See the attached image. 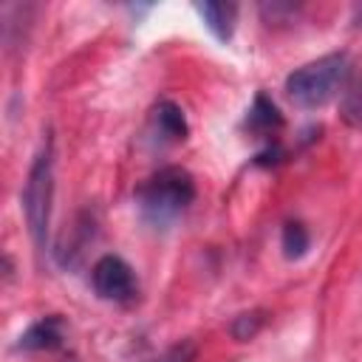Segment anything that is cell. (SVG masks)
I'll list each match as a JSON object with an SVG mask.
<instances>
[{
  "instance_id": "9",
  "label": "cell",
  "mask_w": 362,
  "mask_h": 362,
  "mask_svg": "<svg viewBox=\"0 0 362 362\" xmlns=\"http://www.w3.org/2000/svg\"><path fill=\"white\" fill-rule=\"evenodd\" d=\"M280 243H283V255H286L288 260H300V257L308 252V246H311V235H308V229H305L300 221H288V223L283 226Z\"/></svg>"
},
{
  "instance_id": "7",
  "label": "cell",
  "mask_w": 362,
  "mask_h": 362,
  "mask_svg": "<svg viewBox=\"0 0 362 362\" xmlns=\"http://www.w3.org/2000/svg\"><path fill=\"white\" fill-rule=\"evenodd\" d=\"M195 11L201 14L204 25L218 37V40H229L235 31V17H238V6L235 3H198Z\"/></svg>"
},
{
  "instance_id": "3",
  "label": "cell",
  "mask_w": 362,
  "mask_h": 362,
  "mask_svg": "<svg viewBox=\"0 0 362 362\" xmlns=\"http://www.w3.org/2000/svg\"><path fill=\"white\" fill-rule=\"evenodd\" d=\"M51 206H54V141L48 136L42 147L37 150L28 167L25 187H23V215H25V226L37 249H45Z\"/></svg>"
},
{
  "instance_id": "2",
  "label": "cell",
  "mask_w": 362,
  "mask_h": 362,
  "mask_svg": "<svg viewBox=\"0 0 362 362\" xmlns=\"http://www.w3.org/2000/svg\"><path fill=\"white\" fill-rule=\"evenodd\" d=\"M144 221L164 226L175 221L195 198V181L184 167H164L153 173L136 192Z\"/></svg>"
},
{
  "instance_id": "8",
  "label": "cell",
  "mask_w": 362,
  "mask_h": 362,
  "mask_svg": "<svg viewBox=\"0 0 362 362\" xmlns=\"http://www.w3.org/2000/svg\"><path fill=\"white\" fill-rule=\"evenodd\" d=\"M246 124L255 130V133H263V136H269L274 127H280L283 124V119H280V113H277V107L260 93L257 99H255V105H252V110H249V119H246Z\"/></svg>"
},
{
  "instance_id": "1",
  "label": "cell",
  "mask_w": 362,
  "mask_h": 362,
  "mask_svg": "<svg viewBox=\"0 0 362 362\" xmlns=\"http://www.w3.org/2000/svg\"><path fill=\"white\" fill-rule=\"evenodd\" d=\"M351 76V59L348 54H325L314 62H305L294 68L286 76V93L297 107L314 110L337 99Z\"/></svg>"
},
{
  "instance_id": "11",
  "label": "cell",
  "mask_w": 362,
  "mask_h": 362,
  "mask_svg": "<svg viewBox=\"0 0 362 362\" xmlns=\"http://www.w3.org/2000/svg\"><path fill=\"white\" fill-rule=\"evenodd\" d=\"M345 119L354 127H362V85L345 93Z\"/></svg>"
},
{
  "instance_id": "12",
  "label": "cell",
  "mask_w": 362,
  "mask_h": 362,
  "mask_svg": "<svg viewBox=\"0 0 362 362\" xmlns=\"http://www.w3.org/2000/svg\"><path fill=\"white\" fill-rule=\"evenodd\" d=\"M195 356V348L189 345V342H181V345H173L161 359H156V362H189Z\"/></svg>"
},
{
  "instance_id": "4",
  "label": "cell",
  "mask_w": 362,
  "mask_h": 362,
  "mask_svg": "<svg viewBox=\"0 0 362 362\" xmlns=\"http://www.w3.org/2000/svg\"><path fill=\"white\" fill-rule=\"evenodd\" d=\"M90 283H93L96 294L105 297V300L127 303L136 294V274L119 255H102L93 263Z\"/></svg>"
},
{
  "instance_id": "10",
  "label": "cell",
  "mask_w": 362,
  "mask_h": 362,
  "mask_svg": "<svg viewBox=\"0 0 362 362\" xmlns=\"http://www.w3.org/2000/svg\"><path fill=\"white\" fill-rule=\"evenodd\" d=\"M263 322V311H252V314H240L235 322H232V334L238 339H249Z\"/></svg>"
},
{
  "instance_id": "5",
  "label": "cell",
  "mask_w": 362,
  "mask_h": 362,
  "mask_svg": "<svg viewBox=\"0 0 362 362\" xmlns=\"http://www.w3.org/2000/svg\"><path fill=\"white\" fill-rule=\"evenodd\" d=\"M62 337H65L62 320H59L57 314H48V317H42V320L31 322V325L20 334L17 348H23V351H51V348H59V345H62Z\"/></svg>"
},
{
  "instance_id": "6",
  "label": "cell",
  "mask_w": 362,
  "mask_h": 362,
  "mask_svg": "<svg viewBox=\"0 0 362 362\" xmlns=\"http://www.w3.org/2000/svg\"><path fill=\"white\" fill-rule=\"evenodd\" d=\"M153 133L158 141H181L187 139V119H184V110L175 105V102H158V107L153 110Z\"/></svg>"
}]
</instances>
